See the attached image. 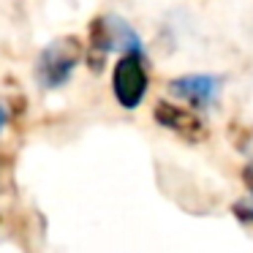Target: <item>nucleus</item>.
<instances>
[{
    "label": "nucleus",
    "mask_w": 253,
    "mask_h": 253,
    "mask_svg": "<svg viewBox=\"0 0 253 253\" xmlns=\"http://www.w3.org/2000/svg\"><path fill=\"white\" fill-rule=\"evenodd\" d=\"M82 57V41L77 36H60L49 41L36 60V82L41 90H57L71 79Z\"/></svg>",
    "instance_id": "obj_1"
},
{
    "label": "nucleus",
    "mask_w": 253,
    "mask_h": 253,
    "mask_svg": "<svg viewBox=\"0 0 253 253\" xmlns=\"http://www.w3.org/2000/svg\"><path fill=\"white\" fill-rule=\"evenodd\" d=\"M231 212H234V218L240 220L242 226H248V229H253V202H234V207H231Z\"/></svg>",
    "instance_id": "obj_7"
},
{
    "label": "nucleus",
    "mask_w": 253,
    "mask_h": 253,
    "mask_svg": "<svg viewBox=\"0 0 253 253\" xmlns=\"http://www.w3.org/2000/svg\"><path fill=\"white\" fill-rule=\"evenodd\" d=\"M242 180H245L248 191H251V196H253V164H248L245 169H242Z\"/></svg>",
    "instance_id": "obj_8"
},
{
    "label": "nucleus",
    "mask_w": 253,
    "mask_h": 253,
    "mask_svg": "<svg viewBox=\"0 0 253 253\" xmlns=\"http://www.w3.org/2000/svg\"><path fill=\"white\" fill-rule=\"evenodd\" d=\"M6 123H8V112H6V106L0 104V133H3V128H6Z\"/></svg>",
    "instance_id": "obj_9"
},
{
    "label": "nucleus",
    "mask_w": 253,
    "mask_h": 253,
    "mask_svg": "<svg viewBox=\"0 0 253 253\" xmlns=\"http://www.w3.org/2000/svg\"><path fill=\"white\" fill-rule=\"evenodd\" d=\"M112 49V33H109V19L106 17H95L90 22V49H87V66L90 71L98 74L104 68L106 57Z\"/></svg>",
    "instance_id": "obj_5"
},
{
    "label": "nucleus",
    "mask_w": 253,
    "mask_h": 253,
    "mask_svg": "<svg viewBox=\"0 0 253 253\" xmlns=\"http://www.w3.org/2000/svg\"><path fill=\"white\" fill-rule=\"evenodd\" d=\"M220 84H223V79L215 77V74H188V77L171 79L169 93L191 104L193 109H210L220 95Z\"/></svg>",
    "instance_id": "obj_4"
},
{
    "label": "nucleus",
    "mask_w": 253,
    "mask_h": 253,
    "mask_svg": "<svg viewBox=\"0 0 253 253\" xmlns=\"http://www.w3.org/2000/svg\"><path fill=\"white\" fill-rule=\"evenodd\" d=\"M109 19V33H112V49L123 52V55H144V46L139 33L120 17H106Z\"/></svg>",
    "instance_id": "obj_6"
},
{
    "label": "nucleus",
    "mask_w": 253,
    "mask_h": 253,
    "mask_svg": "<svg viewBox=\"0 0 253 253\" xmlns=\"http://www.w3.org/2000/svg\"><path fill=\"white\" fill-rule=\"evenodd\" d=\"M150 90V77L144 68V55H123L112 71V93L126 112L142 106Z\"/></svg>",
    "instance_id": "obj_2"
},
{
    "label": "nucleus",
    "mask_w": 253,
    "mask_h": 253,
    "mask_svg": "<svg viewBox=\"0 0 253 253\" xmlns=\"http://www.w3.org/2000/svg\"><path fill=\"white\" fill-rule=\"evenodd\" d=\"M153 120L158 123L161 128L177 133L180 139H185L188 144H199L210 136L207 126L193 115L191 109H182V106L171 104V101H158L153 109Z\"/></svg>",
    "instance_id": "obj_3"
}]
</instances>
